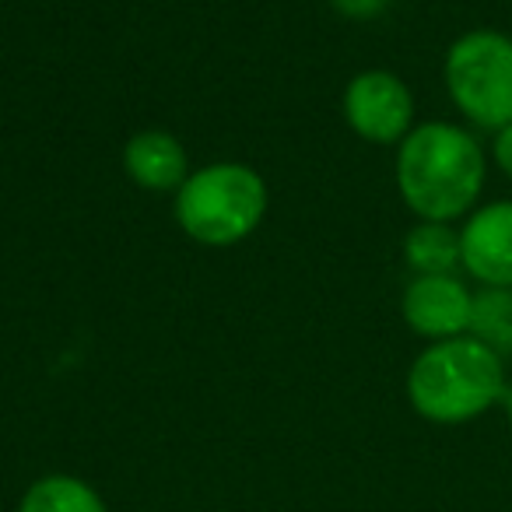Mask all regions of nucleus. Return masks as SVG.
<instances>
[{"label": "nucleus", "instance_id": "f257e3e1", "mask_svg": "<svg viewBox=\"0 0 512 512\" xmlns=\"http://www.w3.org/2000/svg\"><path fill=\"white\" fill-rule=\"evenodd\" d=\"M393 179L404 207L418 221H460L477 207L488 179L481 141L460 123H418L397 144Z\"/></svg>", "mask_w": 512, "mask_h": 512}, {"label": "nucleus", "instance_id": "f03ea898", "mask_svg": "<svg viewBox=\"0 0 512 512\" xmlns=\"http://www.w3.org/2000/svg\"><path fill=\"white\" fill-rule=\"evenodd\" d=\"M505 386V358L470 334L428 344L404 379L407 404L432 425L477 421L502 404Z\"/></svg>", "mask_w": 512, "mask_h": 512}, {"label": "nucleus", "instance_id": "7ed1b4c3", "mask_svg": "<svg viewBox=\"0 0 512 512\" xmlns=\"http://www.w3.org/2000/svg\"><path fill=\"white\" fill-rule=\"evenodd\" d=\"M264 176L246 162H211L186 176L172 193V214L186 239L207 249L239 246L267 218Z\"/></svg>", "mask_w": 512, "mask_h": 512}, {"label": "nucleus", "instance_id": "20e7f679", "mask_svg": "<svg viewBox=\"0 0 512 512\" xmlns=\"http://www.w3.org/2000/svg\"><path fill=\"white\" fill-rule=\"evenodd\" d=\"M446 95L477 130H502L512 123V36L495 29H470L453 39L442 60Z\"/></svg>", "mask_w": 512, "mask_h": 512}, {"label": "nucleus", "instance_id": "39448f33", "mask_svg": "<svg viewBox=\"0 0 512 512\" xmlns=\"http://www.w3.org/2000/svg\"><path fill=\"white\" fill-rule=\"evenodd\" d=\"M344 123L351 134L362 137L365 144L379 148H397L418 123H414V92L407 81L383 67L358 71L344 88Z\"/></svg>", "mask_w": 512, "mask_h": 512}, {"label": "nucleus", "instance_id": "423d86ee", "mask_svg": "<svg viewBox=\"0 0 512 512\" xmlns=\"http://www.w3.org/2000/svg\"><path fill=\"white\" fill-rule=\"evenodd\" d=\"M474 292L460 274H425L411 278L400 295V316L421 341H449L470 334Z\"/></svg>", "mask_w": 512, "mask_h": 512}, {"label": "nucleus", "instance_id": "0eeeda50", "mask_svg": "<svg viewBox=\"0 0 512 512\" xmlns=\"http://www.w3.org/2000/svg\"><path fill=\"white\" fill-rule=\"evenodd\" d=\"M460 271L481 288H512V200H488L463 218Z\"/></svg>", "mask_w": 512, "mask_h": 512}, {"label": "nucleus", "instance_id": "6e6552de", "mask_svg": "<svg viewBox=\"0 0 512 512\" xmlns=\"http://www.w3.org/2000/svg\"><path fill=\"white\" fill-rule=\"evenodd\" d=\"M123 172L148 193H176L190 176V155L169 130H137L123 144Z\"/></svg>", "mask_w": 512, "mask_h": 512}, {"label": "nucleus", "instance_id": "1a4fd4ad", "mask_svg": "<svg viewBox=\"0 0 512 512\" xmlns=\"http://www.w3.org/2000/svg\"><path fill=\"white\" fill-rule=\"evenodd\" d=\"M404 264L414 278L460 271V228L449 221H418L404 235Z\"/></svg>", "mask_w": 512, "mask_h": 512}, {"label": "nucleus", "instance_id": "9d476101", "mask_svg": "<svg viewBox=\"0 0 512 512\" xmlns=\"http://www.w3.org/2000/svg\"><path fill=\"white\" fill-rule=\"evenodd\" d=\"M18 512H109L102 495L74 474H46L25 488Z\"/></svg>", "mask_w": 512, "mask_h": 512}, {"label": "nucleus", "instance_id": "9b49d317", "mask_svg": "<svg viewBox=\"0 0 512 512\" xmlns=\"http://www.w3.org/2000/svg\"><path fill=\"white\" fill-rule=\"evenodd\" d=\"M470 337L488 344L498 355H512V288H481L474 292Z\"/></svg>", "mask_w": 512, "mask_h": 512}, {"label": "nucleus", "instance_id": "f8f14e48", "mask_svg": "<svg viewBox=\"0 0 512 512\" xmlns=\"http://www.w3.org/2000/svg\"><path fill=\"white\" fill-rule=\"evenodd\" d=\"M330 4L337 15L351 18V22H372L390 8V0H330Z\"/></svg>", "mask_w": 512, "mask_h": 512}, {"label": "nucleus", "instance_id": "ddd939ff", "mask_svg": "<svg viewBox=\"0 0 512 512\" xmlns=\"http://www.w3.org/2000/svg\"><path fill=\"white\" fill-rule=\"evenodd\" d=\"M491 162L498 165L505 179H512V123L495 130V137H491Z\"/></svg>", "mask_w": 512, "mask_h": 512}, {"label": "nucleus", "instance_id": "4468645a", "mask_svg": "<svg viewBox=\"0 0 512 512\" xmlns=\"http://www.w3.org/2000/svg\"><path fill=\"white\" fill-rule=\"evenodd\" d=\"M505 411V421H509V428H512V383L505 386V397H502V404H498Z\"/></svg>", "mask_w": 512, "mask_h": 512}]
</instances>
